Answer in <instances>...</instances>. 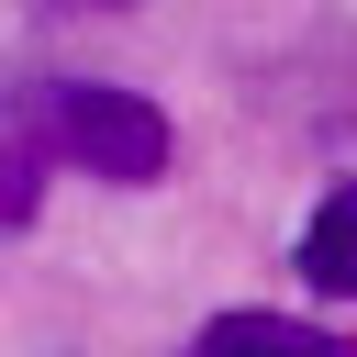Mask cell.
<instances>
[{"label": "cell", "instance_id": "6da1fadb", "mask_svg": "<svg viewBox=\"0 0 357 357\" xmlns=\"http://www.w3.org/2000/svg\"><path fill=\"white\" fill-rule=\"evenodd\" d=\"M33 145L67 156L78 178H112V190L167 178V156H178L167 112H156L145 89H112V78H45V89H33Z\"/></svg>", "mask_w": 357, "mask_h": 357}, {"label": "cell", "instance_id": "7a4b0ae2", "mask_svg": "<svg viewBox=\"0 0 357 357\" xmlns=\"http://www.w3.org/2000/svg\"><path fill=\"white\" fill-rule=\"evenodd\" d=\"M178 357H357V335H324V324H290V312H212Z\"/></svg>", "mask_w": 357, "mask_h": 357}, {"label": "cell", "instance_id": "3957f363", "mask_svg": "<svg viewBox=\"0 0 357 357\" xmlns=\"http://www.w3.org/2000/svg\"><path fill=\"white\" fill-rule=\"evenodd\" d=\"M301 279H312V290H335V301H357V178H346V190H324V212L301 223Z\"/></svg>", "mask_w": 357, "mask_h": 357}, {"label": "cell", "instance_id": "277c9868", "mask_svg": "<svg viewBox=\"0 0 357 357\" xmlns=\"http://www.w3.org/2000/svg\"><path fill=\"white\" fill-rule=\"evenodd\" d=\"M33 178H45V145H33V123H22V134H0V234L33 223Z\"/></svg>", "mask_w": 357, "mask_h": 357}, {"label": "cell", "instance_id": "5b68a950", "mask_svg": "<svg viewBox=\"0 0 357 357\" xmlns=\"http://www.w3.org/2000/svg\"><path fill=\"white\" fill-rule=\"evenodd\" d=\"M45 11H123V0H45Z\"/></svg>", "mask_w": 357, "mask_h": 357}]
</instances>
